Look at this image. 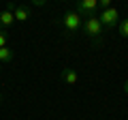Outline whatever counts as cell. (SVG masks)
Here are the masks:
<instances>
[{
	"instance_id": "6da1fadb",
	"label": "cell",
	"mask_w": 128,
	"mask_h": 120,
	"mask_svg": "<svg viewBox=\"0 0 128 120\" xmlns=\"http://www.w3.org/2000/svg\"><path fill=\"white\" fill-rule=\"evenodd\" d=\"M83 32H86V37L90 39L94 45H100L102 43V32H105V28H102L100 19H98V15L96 17H88L86 22H83Z\"/></svg>"
},
{
	"instance_id": "3957f363",
	"label": "cell",
	"mask_w": 128,
	"mask_h": 120,
	"mask_svg": "<svg viewBox=\"0 0 128 120\" xmlns=\"http://www.w3.org/2000/svg\"><path fill=\"white\" fill-rule=\"evenodd\" d=\"M98 19H100V24H102L105 30H115V26L120 24V13H118L115 7H109V9H105V11L98 13Z\"/></svg>"
},
{
	"instance_id": "5b68a950",
	"label": "cell",
	"mask_w": 128,
	"mask_h": 120,
	"mask_svg": "<svg viewBox=\"0 0 128 120\" xmlns=\"http://www.w3.org/2000/svg\"><path fill=\"white\" fill-rule=\"evenodd\" d=\"M60 77H62V82H64V84H68V86H75V84L79 82V75H77V71H75V69H70V67L62 69Z\"/></svg>"
},
{
	"instance_id": "9c48e42d",
	"label": "cell",
	"mask_w": 128,
	"mask_h": 120,
	"mask_svg": "<svg viewBox=\"0 0 128 120\" xmlns=\"http://www.w3.org/2000/svg\"><path fill=\"white\" fill-rule=\"evenodd\" d=\"M118 32H120V37L128 39V17L120 19V24H118Z\"/></svg>"
},
{
	"instance_id": "52a82bcc",
	"label": "cell",
	"mask_w": 128,
	"mask_h": 120,
	"mask_svg": "<svg viewBox=\"0 0 128 120\" xmlns=\"http://www.w3.org/2000/svg\"><path fill=\"white\" fill-rule=\"evenodd\" d=\"M13 22H15V17H13V11H0V30H4V28H9V26H13Z\"/></svg>"
},
{
	"instance_id": "4fadbf2b",
	"label": "cell",
	"mask_w": 128,
	"mask_h": 120,
	"mask_svg": "<svg viewBox=\"0 0 128 120\" xmlns=\"http://www.w3.org/2000/svg\"><path fill=\"white\" fill-rule=\"evenodd\" d=\"M0 103H2V94H0Z\"/></svg>"
},
{
	"instance_id": "277c9868",
	"label": "cell",
	"mask_w": 128,
	"mask_h": 120,
	"mask_svg": "<svg viewBox=\"0 0 128 120\" xmlns=\"http://www.w3.org/2000/svg\"><path fill=\"white\" fill-rule=\"evenodd\" d=\"M98 0H79L77 5H75V11H77L81 17H96L98 15Z\"/></svg>"
},
{
	"instance_id": "7a4b0ae2",
	"label": "cell",
	"mask_w": 128,
	"mask_h": 120,
	"mask_svg": "<svg viewBox=\"0 0 128 120\" xmlns=\"http://www.w3.org/2000/svg\"><path fill=\"white\" fill-rule=\"evenodd\" d=\"M62 26H64V30L73 37V34H77L79 30L83 28V22H81V15L77 13V11H66L64 13V17H62Z\"/></svg>"
},
{
	"instance_id": "7c38bea8",
	"label": "cell",
	"mask_w": 128,
	"mask_h": 120,
	"mask_svg": "<svg viewBox=\"0 0 128 120\" xmlns=\"http://www.w3.org/2000/svg\"><path fill=\"white\" fill-rule=\"evenodd\" d=\"M122 90H124V92L128 94V79H126V82H124V86H122Z\"/></svg>"
},
{
	"instance_id": "8fae6325",
	"label": "cell",
	"mask_w": 128,
	"mask_h": 120,
	"mask_svg": "<svg viewBox=\"0 0 128 120\" xmlns=\"http://www.w3.org/2000/svg\"><path fill=\"white\" fill-rule=\"evenodd\" d=\"M32 5H34V7H43V5H45V0H34Z\"/></svg>"
},
{
	"instance_id": "8992f818",
	"label": "cell",
	"mask_w": 128,
	"mask_h": 120,
	"mask_svg": "<svg viewBox=\"0 0 128 120\" xmlns=\"http://www.w3.org/2000/svg\"><path fill=\"white\" fill-rule=\"evenodd\" d=\"M13 17H15V22H26L30 17V7L28 5H17L13 9Z\"/></svg>"
},
{
	"instance_id": "ba28073f",
	"label": "cell",
	"mask_w": 128,
	"mask_h": 120,
	"mask_svg": "<svg viewBox=\"0 0 128 120\" xmlns=\"http://www.w3.org/2000/svg\"><path fill=\"white\" fill-rule=\"evenodd\" d=\"M13 49H11L9 45L6 47H2V49H0V62H2V65H9V62H13Z\"/></svg>"
},
{
	"instance_id": "30bf717a",
	"label": "cell",
	"mask_w": 128,
	"mask_h": 120,
	"mask_svg": "<svg viewBox=\"0 0 128 120\" xmlns=\"http://www.w3.org/2000/svg\"><path fill=\"white\" fill-rule=\"evenodd\" d=\"M6 43H9V32L6 30H0V49L6 47Z\"/></svg>"
}]
</instances>
